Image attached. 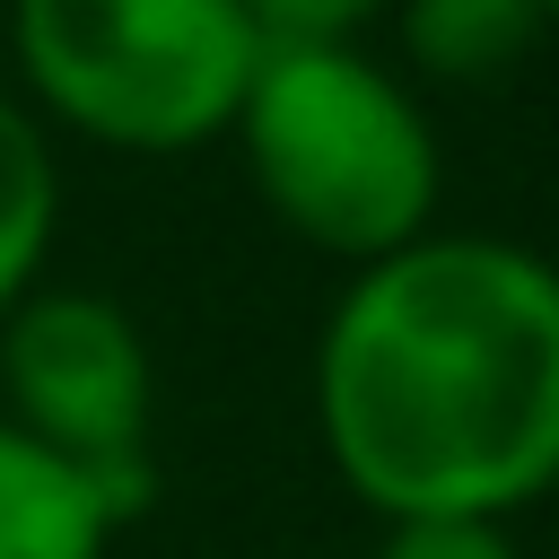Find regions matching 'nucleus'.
<instances>
[{
    "label": "nucleus",
    "instance_id": "4",
    "mask_svg": "<svg viewBox=\"0 0 559 559\" xmlns=\"http://www.w3.org/2000/svg\"><path fill=\"white\" fill-rule=\"evenodd\" d=\"M0 419L79 463L131 524L157 489V367L140 323L96 288H35L0 314Z\"/></svg>",
    "mask_w": 559,
    "mask_h": 559
},
{
    "label": "nucleus",
    "instance_id": "8",
    "mask_svg": "<svg viewBox=\"0 0 559 559\" xmlns=\"http://www.w3.org/2000/svg\"><path fill=\"white\" fill-rule=\"evenodd\" d=\"M262 52H341L367 44L376 17H393V0H236Z\"/></svg>",
    "mask_w": 559,
    "mask_h": 559
},
{
    "label": "nucleus",
    "instance_id": "5",
    "mask_svg": "<svg viewBox=\"0 0 559 559\" xmlns=\"http://www.w3.org/2000/svg\"><path fill=\"white\" fill-rule=\"evenodd\" d=\"M114 533V498L17 419H0V559H105Z\"/></svg>",
    "mask_w": 559,
    "mask_h": 559
},
{
    "label": "nucleus",
    "instance_id": "1",
    "mask_svg": "<svg viewBox=\"0 0 559 559\" xmlns=\"http://www.w3.org/2000/svg\"><path fill=\"white\" fill-rule=\"evenodd\" d=\"M314 428L384 524H507L559 489V262L515 236L428 227L349 271L314 341Z\"/></svg>",
    "mask_w": 559,
    "mask_h": 559
},
{
    "label": "nucleus",
    "instance_id": "3",
    "mask_svg": "<svg viewBox=\"0 0 559 559\" xmlns=\"http://www.w3.org/2000/svg\"><path fill=\"white\" fill-rule=\"evenodd\" d=\"M9 52L44 131L122 157L227 140L262 70L236 0H9Z\"/></svg>",
    "mask_w": 559,
    "mask_h": 559
},
{
    "label": "nucleus",
    "instance_id": "7",
    "mask_svg": "<svg viewBox=\"0 0 559 559\" xmlns=\"http://www.w3.org/2000/svg\"><path fill=\"white\" fill-rule=\"evenodd\" d=\"M61 227V166H52V131L35 122V105L17 87H0V314L17 297L44 288V253Z\"/></svg>",
    "mask_w": 559,
    "mask_h": 559
},
{
    "label": "nucleus",
    "instance_id": "9",
    "mask_svg": "<svg viewBox=\"0 0 559 559\" xmlns=\"http://www.w3.org/2000/svg\"><path fill=\"white\" fill-rule=\"evenodd\" d=\"M367 559H524V550L507 524H480V515H411V524H384Z\"/></svg>",
    "mask_w": 559,
    "mask_h": 559
},
{
    "label": "nucleus",
    "instance_id": "6",
    "mask_svg": "<svg viewBox=\"0 0 559 559\" xmlns=\"http://www.w3.org/2000/svg\"><path fill=\"white\" fill-rule=\"evenodd\" d=\"M393 26H402V52H411L428 79L480 87V79L515 70V61L542 44L550 9H542V0H393Z\"/></svg>",
    "mask_w": 559,
    "mask_h": 559
},
{
    "label": "nucleus",
    "instance_id": "2",
    "mask_svg": "<svg viewBox=\"0 0 559 559\" xmlns=\"http://www.w3.org/2000/svg\"><path fill=\"white\" fill-rule=\"evenodd\" d=\"M227 140L245 148V175L271 201V218L349 271L437 227V183H445L437 122L367 44L262 52Z\"/></svg>",
    "mask_w": 559,
    "mask_h": 559
},
{
    "label": "nucleus",
    "instance_id": "10",
    "mask_svg": "<svg viewBox=\"0 0 559 559\" xmlns=\"http://www.w3.org/2000/svg\"><path fill=\"white\" fill-rule=\"evenodd\" d=\"M542 9H550V26H559V0H542Z\"/></svg>",
    "mask_w": 559,
    "mask_h": 559
}]
</instances>
